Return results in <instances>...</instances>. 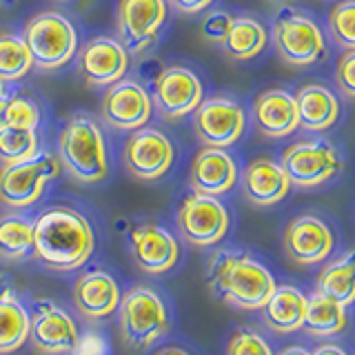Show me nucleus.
Wrapping results in <instances>:
<instances>
[{"label":"nucleus","instance_id":"nucleus-38","mask_svg":"<svg viewBox=\"0 0 355 355\" xmlns=\"http://www.w3.org/2000/svg\"><path fill=\"white\" fill-rule=\"evenodd\" d=\"M3 300H14V286L7 280V275L0 273V302Z\"/></svg>","mask_w":355,"mask_h":355},{"label":"nucleus","instance_id":"nucleus-32","mask_svg":"<svg viewBox=\"0 0 355 355\" xmlns=\"http://www.w3.org/2000/svg\"><path fill=\"white\" fill-rule=\"evenodd\" d=\"M40 125V111L29 100L20 96L0 98V129L3 127H29L36 129Z\"/></svg>","mask_w":355,"mask_h":355},{"label":"nucleus","instance_id":"nucleus-35","mask_svg":"<svg viewBox=\"0 0 355 355\" xmlns=\"http://www.w3.org/2000/svg\"><path fill=\"white\" fill-rule=\"evenodd\" d=\"M231 14L227 11H209V14L200 22V36L211 44H222L225 36L231 29Z\"/></svg>","mask_w":355,"mask_h":355},{"label":"nucleus","instance_id":"nucleus-24","mask_svg":"<svg viewBox=\"0 0 355 355\" xmlns=\"http://www.w3.org/2000/svg\"><path fill=\"white\" fill-rule=\"evenodd\" d=\"M264 322L277 333H293L302 329L306 297L293 286H275L264 302Z\"/></svg>","mask_w":355,"mask_h":355},{"label":"nucleus","instance_id":"nucleus-2","mask_svg":"<svg viewBox=\"0 0 355 355\" xmlns=\"http://www.w3.org/2000/svg\"><path fill=\"white\" fill-rule=\"evenodd\" d=\"M211 286L231 306L262 309L275 282L262 264L247 255L218 253L211 262Z\"/></svg>","mask_w":355,"mask_h":355},{"label":"nucleus","instance_id":"nucleus-13","mask_svg":"<svg viewBox=\"0 0 355 355\" xmlns=\"http://www.w3.org/2000/svg\"><path fill=\"white\" fill-rule=\"evenodd\" d=\"M173 162V144L158 129H133L125 144V166L140 180H155L169 171Z\"/></svg>","mask_w":355,"mask_h":355},{"label":"nucleus","instance_id":"nucleus-15","mask_svg":"<svg viewBox=\"0 0 355 355\" xmlns=\"http://www.w3.org/2000/svg\"><path fill=\"white\" fill-rule=\"evenodd\" d=\"M83 78L94 87H109L122 80L129 69V51L116 38L100 36L89 40L78 58Z\"/></svg>","mask_w":355,"mask_h":355},{"label":"nucleus","instance_id":"nucleus-37","mask_svg":"<svg viewBox=\"0 0 355 355\" xmlns=\"http://www.w3.org/2000/svg\"><path fill=\"white\" fill-rule=\"evenodd\" d=\"M169 3L173 9L180 11V14L191 16V14H200V11L209 9L214 5V0H169Z\"/></svg>","mask_w":355,"mask_h":355},{"label":"nucleus","instance_id":"nucleus-40","mask_svg":"<svg viewBox=\"0 0 355 355\" xmlns=\"http://www.w3.org/2000/svg\"><path fill=\"white\" fill-rule=\"evenodd\" d=\"M280 355H311V353H306L304 349H297V347H293V349H286V351H282Z\"/></svg>","mask_w":355,"mask_h":355},{"label":"nucleus","instance_id":"nucleus-33","mask_svg":"<svg viewBox=\"0 0 355 355\" xmlns=\"http://www.w3.org/2000/svg\"><path fill=\"white\" fill-rule=\"evenodd\" d=\"M329 27L336 42L344 49L355 47V3L353 0H344L331 9Z\"/></svg>","mask_w":355,"mask_h":355},{"label":"nucleus","instance_id":"nucleus-11","mask_svg":"<svg viewBox=\"0 0 355 355\" xmlns=\"http://www.w3.org/2000/svg\"><path fill=\"white\" fill-rule=\"evenodd\" d=\"M166 20V0H120V42L131 53H140L160 33Z\"/></svg>","mask_w":355,"mask_h":355},{"label":"nucleus","instance_id":"nucleus-36","mask_svg":"<svg viewBox=\"0 0 355 355\" xmlns=\"http://www.w3.org/2000/svg\"><path fill=\"white\" fill-rule=\"evenodd\" d=\"M336 78H338V85L344 92V96L353 98L355 96V51L353 49H347V53L340 58Z\"/></svg>","mask_w":355,"mask_h":355},{"label":"nucleus","instance_id":"nucleus-1","mask_svg":"<svg viewBox=\"0 0 355 355\" xmlns=\"http://www.w3.org/2000/svg\"><path fill=\"white\" fill-rule=\"evenodd\" d=\"M31 251L47 269L71 271L94 253V231L78 211L53 207L42 211L33 222Z\"/></svg>","mask_w":355,"mask_h":355},{"label":"nucleus","instance_id":"nucleus-30","mask_svg":"<svg viewBox=\"0 0 355 355\" xmlns=\"http://www.w3.org/2000/svg\"><path fill=\"white\" fill-rule=\"evenodd\" d=\"M33 67L25 40L16 33H0V80L16 83Z\"/></svg>","mask_w":355,"mask_h":355},{"label":"nucleus","instance_id":"nucleus-23","mask_svg":"<svg viewBox=\"0 0 355 355\" xmlns=\"http://www.w3.org/2000/svg\"><path fill=\"white\" fill-rule=\"evenodd\" d=\"M293 98L297 109V122L306 131H324L336 125L340 116V103L327 87L306 85Z\"/></svg>","mask_w":355,"mask_h":355},{"label":"nucleus","instance_id":"nucleus-18","mask_svg":"<svg viewBox=\"0 0 355 355\" xmlns=\"http://www.w3.org/2000/svg\"><path fill=\"white\" fill-rule=\"evenodd\" d=\"M129 247L144 273H164L178 262V242L169 231L155 225H140L131 231Z\"/></svg>","mask_w":355,"mask_h":355},{"label":"nucleus","instance_id":"nucleus-7","mask_svg":"<svg viewBox=\"0 0 355 355\" xmlns=\"http://www.w3.org/2000/svg\"><path fill=\"white\" fill-rule=\"evenodd\" d=\"M60 173V160L51 153H36L29 160L5 164L0 169V202L7 207H29L42 189Z\"/></svg>","mask_w":355,"mask_h":355},{"label":"nucleus","instance_id":"nucleus-19","mask_svg":"<svg viewBox=\"0 0 355 355\" xmlns=\"http://www.w3.org/2000/svg\"><path fill=\"white\" fill-rule=\"evenodd\" d=\"M253 120L269 138H284L300 127L295 98L284 89H269L253 103Z\"/></svg>","mask_w":355,"mask_h":355},{"label":"nucleus","instance_id":"nucleus-4","mask_svg":"<svg viewBox=\"0 0 355 355\" xmlns=\"http://www.w3.org/2000/svg\"><path fill=\"white\" fill-rule=\"evenodd\" d=\"M22 40L38 69H58L73 58L78 47V33L71 20L53 11L31 18Z\"/></svg>","mask_w":355,"mask_h":355},{"label":"nucleus","instance_id":"nucleus-14","mask_svg":"<svg viewBox=\"0 0 355 355\" xmlns=\"http://www.w3.org/2000/svg\"><path fill=\"white\" fill-rule=\"evenodd\" d=\"M151 96L133 80H118L109 85L103 98V116L111 127L122 131L140 129L151 118Z\"/></svg>","mask_w":355,"mask_h":355},{"label":"nucleus","instance_id":"nucleus-34","mask_svg":"<svg viewBox=\"0 0 355 355\" xmlns=\"http://www.w3.org/2000/svg\"><path fill=\"white\" fill-rule=\"evenodd\" d=\"M227 355H273L269 344H266L258 333L253 331H238L231 338Z\"/></svg>","mask_w":355,"mask_h":355},{"label":"nucleus","instance_id":"nucleus-42","mask_svg":"<svg viewBox=\"0 0 355 355\" xmlns=\"http://www.w3.org/2000/svg\"><path fill=\"white\" fill-rule=\"evenodd\" d=\"M7 92H5V80H0V98H3Z\"/></svg>","mask_w":355,"mask_h":355},{"label":"nucleus","instance_id":"nucleus-26","mask_svg":"<svg viewBox=\"0 0 355 355\" xmlns=\"http://www.w3.org/2000/svg\"><path fill=\"white\" fill-rule=\"evenodd\" d=\"M266 47V29L255 18H233L231 29L222 40V49L236 60H249Z\"/></svg>","mask_w":355,"mask_h":355},{"label":"nucleus","instance_id":"nucleus-43","mask_svg":"<svg viewBox=\"0 0 355 355\" xmlns=\"http://www.w3.org/2000/svg\"><path fill=\"white\" fill-rule=\"evenodd\" d=\"M80 355H89V353H80Z\"/></svg>","mask_w":355,"mask_h":355},{"label":"nucleus","instance_id":"nucleus-20","mask_svg":"<svg viewBox=\"0 0 355 355\" xmlns=\"http://www.w3.org/2000/svg\"><path fill=\"white\" fill-rule=\"evenodd\" d=\"M118 284L105 271H89L78 277L73 284V304L85 318H107L118 309Z\"/></svg>","mask_w":355,"mask_h":355},{"label":"nucleus","instance_id":"nucleus-12","mask_svg":"<svg viewBox=\"0 0 355 355\" xmlns=\"http://www.w3.org/2000/svg\"><path fill=\"white\" fill-rule=\"evenodd\" d=\"M153 103L164 118H184L202 103V83L191 69L166 67L153 83Z\"/></svg>","mask_w":355,"mask_h":355},{"label":"nucleus","instance_id":"nucleus-3","mask_svg":"<svg viewBox=\"0 0 355 355\" xmlns=\"http://www.w3.org/2000/svg\"><path fill=\"white\" fill-rule=\"evenodd\" d=\"M58 153L64 169L78 182H98L109 171L103 131L87 116H73L67 122L60 133Z\"/></svg>","mask_w":355,"mask_h":355},{"label":"nucleus","instance_id":"nucleus-8","mask_svg":"<svg viewBox=\"0 0 355 355\" xmlns=\"http://www.w3.org/2000/svg\"><path fill=\"white\" fill-rule=\"evenodd\" d=\"M280 164L288 175V182L309 189L327 182L329 178L340 173L342 158L329 140L313 138L291 144L282 153Z\"/></svg>","mask_w":355,"mask_h":355},{"label":"nucleus","instance_id":"nucleus-28","mask_svg":"<svg viewBox=\"0 0 355 355\" xmlns=\"http://www.w3.org/2000/svg\"><path fill=\"white\" fill-rule=\"evenodd\" d=\"M29 338V315L16 300L0 302V353L18 351Z\"/></svg>","mask_w":355,"mask_h":355},{"label":"nucleus","instance_id":"nucleus-31","mask_svg":"<svg viewBox=\"0 0 355 355\" xmlns=\"http://www.w3.org/2000/svg\"><path fill=\"white\" fill-rule=\"evenodd\" d=\"M38 153L36 129L29 127H3L0 129V162L14 164L29 160Z\"/></svg>","mask_w":355,"mask_h":355},{"label":"nucleus","instance_id":"nucleus-6","mask_svg":"<svg viewBox=\"0 0 355 355\" xmlns=\"http://www.w3.org/2000/svg\"><path fill=\"white\" fill-rule=\"evenodd\" d=\"M122 340L133 349H147L166 331V311L151 288L138 286L118 302Z\"/></svg>","mask_w":355,"mask_h":355},{"label":"nucleus","instance_id":"nucleus-25","mask_svg":"<svg viewBox=\"0 0 355 355\" xmlns=\"http://www.w3.org/2000/svg\"><path fill=\"white\" fill-rule=\"evenodd\" d=\"M344 309L347 306H342L336 300L315 291L311 297H306L302 327L311 336H320V338L336 336L347 324V311Z\"/></svg>","mask_w":355,"mask_h":355},{"label":"nucleus","instance_id":"nucleus-9","mask_svg":"<svg viewBox=\"0 0 355 355\" xmlns=\"http://www.w3.org/2000/svg\"><path fill=\"white\" fill-rule=\"evenodd\" d=\"M178 229L193 247H214L229 229V214L216 196L196 191L178 209Z\"/></svg>","mask_w":355,"mask_h":355},{"label":"nucleus","instance_id":"nucleus-22","mask_svg":"<svg viewBox=\"0 0 355 355\" xmlns=\"http://www.w3.org/2000/svg\"><path fill=\"white\" fill-rule=\"evenodd\" d=\"M288 187L291 182H288L282 164L271 158L253 160L244 171V196L255 207L277 205L288 193Z\"/></svg>","mask_w":355,"mask_h":355},{"label":"nucleus","instance_id":"nucleus-10","mask_svg":"<svg viewBox=\"0 0 355 355\" xmlns=\"http://www.w3.org/2000/svg\"><path fill=\"white\" fill-rule=\"evenodd\" d=\"M247 116L244 109L231 98H209L202 100L193 111V129L200 142L207 147L225 149L238 142L242 136Z\"/></svg>","mask_w":355,"mask_h":355},{"label":"nucleus","instance_id":"nucleus-39","mask_svg":"<svg viewBox=\"0 0 355 355\" xmlns=\"http://www.w3.org/2000/svg\"><path fill=\"white\" fill-rule=\"evenodd\" d=\"M311 355H347V353L338 347H333V344H322V347H318Z\"/></svg>","mask_w":355,"mask_h":355},{"label":"nucleus","instance_id":"nucleus-5","mask_svg":"<svg viewBox=\"0 0 355 355\" xmlns=\"http://www.w3.org/2000/svg\"><path fill=\"white\" fill-rule=\"evenodd\" d=\"M273 40L277 53L293 67L313 64L327 51L324 33L320 31L315 20L288 7L280 9L273 20Z\"/></svg>","mask_w":355,"mask_h":355},{"label":"nucleus","instance_id":"nucleus-29","mask_svg":"<svg viewBox=\"0 0 355 355\" xmlns=\"http://www.w3.org/2000/svg\"><path fill=\"white\" fill-rule=\"evenodd\" d=\"M33 222L22 216L0 218V258L20 260L31 251Z\"/></svg>","mask_w":355,"mask_h":355},{"label":"nucleus","instance_id":"nucleus-21","mask_svg":"<svg viewBox=\"0 0 355 355\" xmlns=\"http://www.w3.org/2000/svg\"><path fill=\"white\" fill-rule=\"evenodd\" d=\"M238 180V169L225 149L205 147L196 155L191 166V187L198 193L220 196L229 191Z\"/></svg>","mask_w":355,"mask_h":355},{"label":"nucleus","instance_id":"nucleus-17","mask_svg":"<svg viewBox=\"0 0 355 355\" xmlns=\"http://www.w3.org/2000/svg\"><path fill=\"white\" fill-rule=\"evenodd\" d=\"M29 336L33 347L42 353H69L78 344V329L71 318L53 304H40L29 318Z\"/></svg>","mask_w":355,"mask_h":355},{"label":"nucleus","instance_id":"nucleus-16","mask_svg":"<svg viewBox=\"0 0 355 355\" xmlns=\"http://www.w3.org/2000/svg\"><path fill=\"white\" fill-rule=\"evenodd\" d=\"M286 255L297 264H318L329 258L333 249V236L320 218H295L284 231Z\"/></svg>","mask_w":355,"mask_h":355},{"label":"nucleus","instance_id":"nucleus-41","mask_svg":"<svg viewBox=\"0 0 355 355\" xmlns=\"http://www.w3.org/2000/svg\"><path fill=\"white\" fill-rule=\"evenodd\" d=\"M155 355H189V353H184L180 349H162L160 353H155Z\"/></svg>","mask_w":355,"mask_h":355},{"label":"nucleus","instance_id":"nucleus-27","mask_svg":"<svg viewBox=\"0 0 355 355\" xmlns=\"http://www.w3.org/2000/svg\"><path fill=\"white\" fill-rule=\"evenodd\" d=\"M318 291L331 300H336L342 306H349L355 297L353 284V253L331 262L318 277Z\"/></svg>","mask_w":355,"mask_h":355}]
</instances>
